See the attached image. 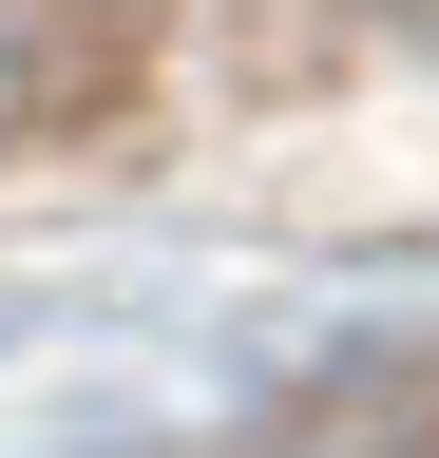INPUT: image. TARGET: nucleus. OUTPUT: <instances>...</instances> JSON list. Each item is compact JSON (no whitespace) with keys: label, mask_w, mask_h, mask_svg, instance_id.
<instances>
[{"label":"nucleus","mask_w":439,"mask_h":458,"mask_svg":"<svg viewBox=\"0 0 439 458\" xmlns=\"http://www.w3.org/2000/svg\"><path fill=\"white\" fill-rule=\"evenodd\" d=\"M325 458H439V439H325Z\"/></svg>","instance_id":"f257e3e1"},{"label":"nucleus","mask_w":439,"mask_h":458,"mask_svg":"<svg viewBox=\"0 0 439 458\" xmlns=\"http://www.w3.org/2000/svg\"><path fill=\"white\" fill-rule=\"evenodd\" d=\"M382 20H401V38H439V0H382Z\"/></svg>","instance_id":"f03ea898"}]
</instances>
